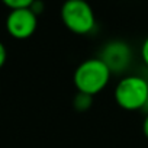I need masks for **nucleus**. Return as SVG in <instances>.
<instances>
[{
  "label": "nucleus",
  "mask_w": 148,
  "mask_h": 148,
  "mask_svg": "<svg viewBox=\"0 0 148 148\" xmlns=\"http://www.w3.org/2000/svg\"><path fill=\"white\" fill-rule=\"evenodd\" d=\"M110 76V70L99 57L89 58L76 68L73 76V83L79 93L93 97L109 84Z\"/></svg>",
  "instance_id": "nucleus-1"
},
{
  "label": "nucleus",
  "mask_w": 148,
  "mask_h": 148,
  "mask_svg": "<svg viewBox=\"0 0 148 148\" xmlns=\"http://www.w3.org/2000/svg\"><path fill=\"white\" fill-rule=\"evenodd\" d=\"M61 21L64 26L76 35L93 32L96 16L92 6L84 0H68L61 6Z\"/></svg>",
  "instance_id": "nucleus-2"
},
{
  "label": "nucleus",
  "mask_w": 148,
  "mask_h": 148,
  "mask_svg": "<svg viewBox=\"0 0 148 148\" xmlns=\"http://www.w3.org/2000/svg\"><path fill=\"white\" fill-rule=\"evenodd\" d=\"M115 100L123 110H139L148 103V82L139 76H126L115 87Z\"/></svg>",
  "instance_id": "nucleus-3"
},
{
  "label": "nucleus",
  "mask_w": 148,
  "mask_h": 148,
  "mask_svg": "<svg viewBox=\"0 0 148 148\" xmlns=\"http://www.w3.org/2000/svg\"><path fill=\"white\" fill-rule=\"evenodd\" d=\"M38 26V15L29 9L10 10L6 18V31L15 39H28L31 38Z\"/></svg>",
  "instance_id": "nucleus-4"
},
{
  "label": "nucleus",
  "mask_w": 148,
  "mask_h": 148,
  "mask_svg": "<svg viewBox=\"0 0 148 148\" xmlns=\"http://www.w3.org/2000/svg\"><path fill=\"white\" fill-rule=\"evenodd\" d=\"M99 58L108 65L110 73H121L129 65L131 49L125 42L112 41L103 48L102 55Z\"/></svg>",
  "instance_id": "nucleus-5"
},
{
  "label": "nucleus",
  "mask_w": 148,
  "mask_h": 148,
  "mask_svg": "<svg viewBox=\"0 0 148 148\" xmlns=\"http://www.w3.org/2000/svg\"><path fill=\"white\" fill-rule=\"evenodd\" d=\"M3 5L9 10H21V9H29L34 5V0H5Z\"/></svg>",
  "instance_id": "nucleus-6"
},
{
  "label": "nucleus",
  "mask_w": 148,
  "mask_h": 148,
  "mask_svg": "<svg viewBox=\"0 0 148 148\" xmlns=\"http://www.w3.org/2000/svg\"><path fill=\"white\" fill-rule=\"evenodd\" d=\"M74 108L77 110H87L92 106V96L83 95V93H77L74 97Z\"/></svg>",
  "instance_id": "nucleus-7"
},
{
  "label": "nucleus",
  "mask_w": 148,
  "mask_h": 148,
  "mask_svg": "<svg viewBox=\"0 0 148 148\" xmlns=\"http://www.w3.org/2000/svg\"><path fill=\"white\" fill-rule=\"evenodd\" d=\"M141 58L145 62V65L148 67V36L145 38V41L141 45Z\"/></svg>",
  "instance_id": "nucleus-8"
},
{
  "label": "nucleus",
  "mask_w": 148,
  "mask_h": 148,
  "mask_svg": "<svg viewBox=\"0 0 148 148\" xmlns=\"http://www.w3.org/2000/svg\"><path fill=\"white\" fill-rule=\"evenodd\" d=\"M6 60H8V51H6V47L3 42H0V70L2 67L6 64Z\"/></svg>",
  "instance_id": "nucleus-9"
},
{
  "label": "nucleus",
  "mask_w": 148,
  "mask_h": 148,
  "mask_svg": "<svg viewBox=\"0 0 148 148\" xmlns=\"http://www.w3.org/2000/svg\"><path fill=\"white\" fill-rule=\"evenodd\" d=\"M142 132H144L145 138L148 139V115L145 116V119H144V122H142Z\"/></svg>",
  "instance_id": "nucleus-10"
}]
</instances>
